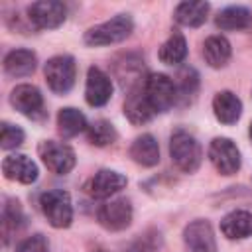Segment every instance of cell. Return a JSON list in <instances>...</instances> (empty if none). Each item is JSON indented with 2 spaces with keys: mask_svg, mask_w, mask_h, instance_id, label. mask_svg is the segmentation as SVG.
<instances>
[{
  "mask_svg": "<svg viewBox=\"0 0 252 252\" xmlns=\"http://www.w3.org/2000/svg\"><path fill=\"white\" fill-rule=\"evenodd\" d=\"M169 156L177 169H181L183 173H193L201 165L203 150L195 136L185 130H175L169 138Z\"/></svg>",
  "mask_w": 252,
  "mask_h": 252,
  "instance_id": "cell-1",
  "label": "cell"
},
{
  "mask_svg": "<svg viewBox=\"0 0 252 252\" xmlns=\"http://www.w3.org/2000/svg\"><path fill=\"white\" fill-rule=\"evenodd\" d=\"M134 30V22L128 14H118L110 18L108 22H102L98 26H93L89 32H85V43L93 47L100 45H112L124 41Z\"/></svg>",
  "mask_w": 252,
  "mask_h": 252,
  "instance_id": "cell-2",
  "label": "cell"
},
{
  "mask_svg": "<svg viewBox=\"0 0 252 252\" xmlns=\"http://www.w3.org/2000/svg\"><path fill=\"white\" fill-rule=\"evenodd\" d=\"M41 213L45 215L47 222L55 228H67L73 222V205L71 195L63 189H51L41 193L39 197Z\"/></svg>",
  "mask_w": 252,
  "mask_h": 252,
  "instance_id": "cell-3",
  "label": "cell"
},
{
  "mask_svg": "<svg viewBox=\"0 0 252 252\" xmlns=\"http://www.w3.org/2000/svg\"><path fill=\"white\" fill-rule=\"evenodd\" d=\"M144 93L152 104V108L158 112H167L177 102V87L175 83L163 75V73H150L144 79Z\"/></svg>",
  "mask_w": 252,
  "mask_h": 252,
  "instance_id": "cell-4",
  "label": "cell"
},
{
  "mask_svg": "<svg viewBox=\"0 0 252 252\" xmlns=\"http://www.w3.org/2000/svg\"><path fill=\"white\" fill-rule=\"evenodd\" d=\"M43 73L49 89L57 94H65L75 85V77H77L75 59L71 55H55L45 63Z\"/></svg>",
  "mask_w": 252,
  "mask_h": 252,
  "instance_id": "cell-5",
  "label": "cell"
},
{
  "mask_svg": "<svg viewBox=\"0 0 252 252\" xmlns=\"http://www.w3.org/2000/svg\"><path fill=\"white\" fill-rule=\"evenodd\" d=\"M37 152H39V158L45 163V167L57 175L69 173L77 163V156H75L73 148L65 142L43 140V142H39Z\"/></svg>",
  "mask_w": 252,
  "mask_h": 252,
  "instance_id": "cell-6",
  "label": "cell"
},
{
  "mask_svg": "<svg viewBox=\"0 0 252 252\" xmlns=\"http://www.w3.org/2000/svg\"><path fill=\"white\" fill-rule=\"evenodd\" d=\"M209 159L220 175H232L240 169V150L230 138L219 136L209 146Z\"/></svg>",
  "mask_w": 252,
  "mask_h": 252,
  "instance_id": "cell-7",
  "label": "cell"
},
{
  "mask_svg": "<svg viewBox=\"0 0 252 252\" xmlns=\"http://www.w3.org/2000/svg\"><path fill=\"white\" fill-rule=\"evenodd\" d=\"M28 18L35 28L53 30L59 28L67 18V8L57 0H39L28 8Z\"/></svg>",
  "mask_w": 252,
  "mask_h": 252,
  "instance_id": "cell-8",
  "label": "cell"
},
{
  "mask_svg": "<svg viewBox=\"0 0 252 252\" xmlns=\"http://www.w3.org/2000/svg\"><path fill=\"white\" fill-rule=\"evenodd\" d=\"M132 215H134V211H132V205L128 199L108 201L96 211V219H98L100 226H104L106 230H112V232L128 228L132 222Z\"/></svg>",
  "mask_w": 252,
  "mask_h": 252,
  "instance_id": "cell-9",
  "label": "cell"
},
{
  "mask_svg": "<svg viewBox=\"0 0 252 252\" xmlns=\"http://www.w3.org/2000/svg\"><path fill=\"white\" fill-rule=\"evenodd\" d=\"M185 252H217L215 232L209 220L197 219L189 222L183 230Z\"/></svg>",
  "mask_w": 252,
  "mask_h": 252,
  "instance_id": "cell-10",
  "label": "cell"
},
{
  "mask_svg": "<svg viewBox=\"0 0 252 252\" xmlns=\"http://www.w3.org/2000/svg\"><path fill=\"white\" fill-rule=\"evenodd\" d=\"M12 106L28 118H41L43 116V96L35 85H18L10 93Z\"/></svg>",
  "mask_w": 252,
  "mask_h": 252,
  "instance_id": "cell-11",
  "label": "cell"
},
{
  "mask_svg": "<svg viewBox=\"0 0 252 252\" xmlns=\"http://www.w3.org/2000/svg\"><path fill=\"white\" fill-rule=\"evenodd\" d=\"M112 96V81L110 77L98 69L91 67L87 71V85H85V98L91 106H104Z\"/></svg>",
  "mask_w": 252,
  "mask_h": 252,
  "instance_id": "cell-12",
  "label": "cell"
},
{
  "mask_svg": "<svg viewBox=\"0 0 252 252\" xmlns=\"http://www.w3.org/2000/svg\"><path fill=\"white\" fill-rule=\"evenodd\" d=\"M126 183H128V179L122 173H118L114 169H98L87 183V193L96 199H106V197L118 193L120 189H124Z\"/></svg>",
  "mask_w": 252,
  "mask_h": 252,
  "instance_id": "cell-13",
  "label": "cell"
},
{
  "mask_svg": "<svg viewBox=\"0 0 252 252\" xmlns=\"http://www.w3.org/2000/svg\"><path fill=\"white\" fill-rule=\"evenodd\" d=\"M2 173L6 179L20 181V183H33L37 179V165L33 159H30L24 154H12L2 159Z\"/></svg>",
  "mask_w": 252,
  "mask_h": 252,
  "instance_id": "cell-14",
  "label": "cell"
},
{
  "mask_svg": "<svg viewBox=\"0 0 252 252\" xmlns=\"http://www.w3.org/2000/svg\"><path fill=\"white\" fill-rule=\"evenodd\" d=\"M142 85L136 87V89H132V91H128L126 100H124V114H126V118L132 124H146L156 114V110L152 108V104H150V100H148Z\"/></svg>",
  "mask_w": 252,
  "mask_h": 252,
  "instance_id": "cell-15",
  "label": "cell"
},
{
  "mask_svg": "<svg viewBox=\"0 0 252 252\" xmlns=\"http://www.w3.org/2000/svg\"><path fill=\"white\" fill-rule=\"evenodd\" d=\"M213 112L219 122L222 124H234L242 114V102L240 98L230 91H220L213 98Z\"/></svg>",
  "mask_w": 252,
  "mask_h": 252,
  "instance_id": "cell-16",
  "label": "cell"
},
{
  "mask_svg": "<svg viewBox=\"0 0 252 252\" xmlns=\"http://www.w3.org/2000/svg\"><path fill=\"white\" fill-rule=\"evenodd\" d=\"M130 158L144 165V167H154L159 163V146L158 140L152 134H142L138 136L132 146H130Z\"/></svg>",
  "mask_w": 252,
  "mask_h": 252,
  "instance_id": "cell-17",
  "label": "cell"
},
{
  "mask_svg": "<svg viewBox=\"0 0 252 252\" xmlns=\"http://www.w3.org/2000/svg\"><path fill=\"white\" fill-rule=\"evenodd\" d=\"M37 57L30 49H14L4 57V71L10 77H28L35 71Z\"/></svg>",
  "mask_w": 252,
  "mask_h": 252,
  "instance_id": "cell-18",
  "label": "cell"
},
{
  "mask_svg": "<svg viewBox=\"0 0 252 252\" xmlns=\"http://www.w3.org/2000/svg\"><path fill=\"white\" fill-rule=\"evenodd\" d=\"M220 230L230 240H240L252 236V213L232 211L220 220Z\"/></svg>",
  "mask_w": 252,
  "mask_h": 252,
  "instance_id": "cell-19",
  "label": "cell"
},
{
  "mask_svg": "<svg viewBox=\"0 0 252 252\" xmlns=\"http://www.w3.org/2000/svg\"><path fill=\"white\" fill-rule=\"evenodd\" d=\"M230 53H232L230 41L224 35H211L203 43V57H205L207 65L213 69L224 67L230 59Z\"/></svg>",
  "mask_w": 252,
  "mask_h": 252,
  "instance_id": "cell-20",
  "label": "cell"
},
{
  "mask_svg": "<svg viewBox=\"0 0 252 252\" xmlns=\"http://www.w3.org/2000/svg\"><path fill=\"white\" fill-rule=\"evenodd\" d=\"M209 10H211L209 2H181V4H177L175 12H173V18L181 26L199 28V26L205 24Z\"/></svg>",
  "mask_w": 252,
  "mask_h": 252,
  "instance_id": "cell-21",
  "label": "cell"
},
{
  "mask_svg": "<svg viewBox=\"0 0 252 252\" xmlns=\"http://www.w3.org/2000/svg\"><path fill=\"white\" fill-rule=\"evenodd\" d=\"M217 28L230 32V30H244L252 24V12L246 6H228L220 10L215 18Z\"/></svg>",
  "mask_w": 252,
  "mask_h": 252,
  "instance_id": "cell-22",
  "label": "cell"
},
{
  "mask_svg": "<svg viewBox=\"0 0 252 252\" xmlns=\"http://www.w3.org/2000/svg\"><path fill=\"white\" fill-rule=\"evenodd\" d=\"M89 124H87V118L81 110L73 108V106H65L59 110L57 114V130L63 138H73L77 136L79 132L87 130Z\"/></svg>",
  "mask_w": 252,
  "mask_h": 252,
  "instance_id": "cell-23",
  "label": "cell"
},
{
  "mask_svg": "<svg viewBox=\"0 0 252 252\" xmlns=\"http://www.w3.org/2000/svg\"><path fill=\"white\" fill-rule=\"evenodd\" d=\"M159 61L165 65H179L187 57V41L179 32H173L159 47Z\"/></svg>",
  "mask_w": 252,
  "mask_h": 252,
  "instance_id": "cell-24",
  "label": "cell"
},
{
  "mask_svg": "<svg viewBox=\"0 0 252 252\" xmlns=\"http://www.w3.org/2000/svg\"><path fill=\"white\" fill-rule=\"evenodd\" d=\"M24 224V213L16 199H6V205L2 209V230H4V242H8L10 232H16Z\"/></svg>",
  "mask_w": 252,
  "mask_h": 252,
  "instance_id": "cell-25",
  "label": "cell"
},
{
  "mask_svg": "<svg viewBox=\"0 0 252 252\" xmlns=\"http://www.w3.org/2000/svg\"><path fill=\"white\" fill-rule=\"evenodd\" d=\"M87 138H89V142H91L93 146L102 148V146L112 144V142L118 138V134H116V128H114L108 120H94V122L87 128Z\"/></svg>",
  "mask_w": 252,
  "mask_h": 252,
  "instance_id": "cell-26",
  "label": "cell"
},
{
  "mask_svg": "<svg viewBox=\"0 0 252 252\" xmlns=\"http://www.w3.org/2000/svg\"><path fill=\"white\" fill-rule=\"evenodd\" d=\"M24 130L20 126H14L10 122H2L0 126V146L2 150H16L18 146L24 144Z\"/></svg>",
  "mask_w": 252,
  "mask_h": 252,
  "instance_id": "cell-27",
  "label": "cell"
},
{
  "mask_svg": "<svg viewBox=\"0 0 252 252\" xmlns=\"http://www.w3.org/2000/svg\"><path fill=\"white\" fill-rule=\"evenodd\" d=\"M177 79H179V91H177V94H181V96H193L197 93L199 77H197L195 69H191V67L181 69L179 75H177Z\"/></svg>",
  "mask_w": 252,
  "mask_h": 252,
  "instance_id": "cell-28",
  "label": "cell"
},
{
  "mask_svg": "<svg viewBox=\"0 0 252 252\" xmlns=\"http://www.w3.org/2000/svg\"><path fill=\"white\" fill-rule=\"evenodd\" d=\"M16 252H49V244H47L45 236H41V234H32V236L24 238V240L18 244Z\"/></svg>",
  "mask_w": 252,
  "mask_h": 252,
  "instance_id": "cell-29",
  "label": "cell"
},
{
  "mask_svg": "<svg viewBox=\"0 0 252 252\" xmlns=\"http://www.w3.org/2000/svg\"><path fill=\"white\" fill-rule=\"evenodd\" d=\"M93 252H106V250H104V248H94Z\"/></svg>",
  "mask_w": 252,
  "mask_h": 252,
  "instance_id": "cell-30",
  "label": "cell"
},
{
  "mask_svg": "<svg viewBox=\"0 0 252 252\" xmlns=\"http://www.w3.org/2000/svg\"><path fill=\"white\" fill-rule=\"evenodd\" d=\"M248 134H250V140H252V122H250V128H248Z\"/></svg>",
  "mask_w": 252,
  "mask_h": 252,
  "instance_id": "cell-31",
  "label": "cell"
}]
</instances>
